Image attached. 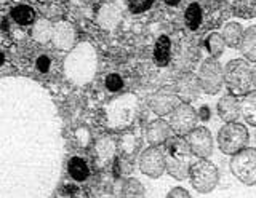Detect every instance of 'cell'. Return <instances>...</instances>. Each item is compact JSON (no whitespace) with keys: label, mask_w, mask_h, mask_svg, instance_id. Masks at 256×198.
I'll list each match as a JSON object with an SVG mask.
<instances>
[{"label":"cell","mask_w":256,"mask_h":198,"mask_svg":"<svg viewBox=\"0 0 256 198\" xmlns=\"http://www.w3.org/2000/svg\"><path fill=\"white\" fill-rule=\"evenodd\" d=\"M165 165L166 171L174 179L182 181L189 178L192 152L186 139L180 136H172L165 142Z\"/></svg>","instance_id":"1"},{"label":"cell","mask_w":256,"mask_h":198,"mask_svg":"<svg viewBox=\"0 0 256 198\" xmlns=\"http://www.w3.org/2000/svg\"><path fill=\"white\" fill-rule=\"evenodd\" d=\"M224 82L232 96H245L252 91V88H254L253 67L244 59L230 61L224 70Z\"/></svg>","instance_id":"2"},{"label":"cell","mask_w":256,"mask_h":198,"mask_svg":"<svg viewBox=\"0 0 256 198\" xmlns=\"http://www.w3.org/2000/svg\"><path fill=\"white\" fill-rule=\"evenodd\" d=\"M189 179L198 194H210L220 182V171L214 163L206 158H200L198 162L190 165Z\"/></svg>","instance_id":"3"},{"label":"cell","mask_w":256,"mask_h":198,"mask_svg":"<svg viewBox=\"0 0 256 198\" xmlns=\"http://www.w3.org/2000/svg\"><path fill=\"white\" fill-rule=\"evenodd\" d=\"M248 131L244 125L240 123H228L224 125L218 133V144L222 154L226 155H236L240 150H244L248 144Z\"/></svg>","instance_id":"4"},{"label":"cell","mask_w":256,"mask_h":198,"mask_svg":"<svg viewBox=\"0 0 256 198\" xmlns=\"http://www.w3.org/2000/svg\"><path fill=\"white\" fill-rule=\"evenodd\" d=\"M230 171L246 186H256V149H244L230 158Z\"/></svg>","instance_id":"5"},{"label":"cell","mask_w":256,"mask_h":198,"mask_svg":"<svg viewBox=\"0 0 256 198\" xmlns=\"http://www.w3.org/2000/svg\"><path fill=\"white\" fill-rule=\"evenodd\" d=\"M197 80L200 90H204L208 94H216L221 90L224 82V72L216 58H208L202 62V66L198 69Z\"/></svg>","instance_id":"6"},{"label":"cell","mask_w":256,"mask_h":198,"mask_svg":"<svg viewBox=\"0 0 256 198\" xmlns=\"http://www.w3.org/2000/svg\"><path fill=\"white\" fill-rule=\"evenodd\" d=\"M197 117L198 114L188 104V102H181V104L172 112L170 126L178 136H184V134H189L192 130H196Z\"/></svg>","instance_id":"7"},{"label":"cell","mask_w":256,"mask_h":198,"mask_svg":"<svg viewBox=\"0 0 256 198\" xmlns=\"http://www.w3.org/2000/svg\"><path fill=\"white\" fill-rule=\"evenodd\" d=\"M140 168L146 176L152 179L162 176L164 171L166 170V165H165V154L158 149V146L149 147L141 154Z\"/></svg>","instance_id":"8"},{"label":"cell","mask_w":256,"mask_h":198,"mask_svg":"<svg viewBox=\"0 0 256 198\" xmlns=\"http://www.w3.org/2000/svg\"><path fill=\"white\" fill-rule=\"evenodd\" d=\"M188 144L190 147L192 155L198 158H208L213 152V139L212 133L208 131L205 126H198V128L192 130L188 134Z\"/></svg>","instance_id":"9"},{"label":"cell","mask_w":256,"mask_h":198,"mask_svg":"<svg viewBox=\"0 0 256 198\" xmlns=\"http://www.w3.org/2000/svg\"><path fill=\"white\" fill-rule=\"evenodd\" d=\"M180 104L181 102H180L178 94H172V93H165V91H160L149 99L150 109L158 115H165V114L173 112Z\"/></svg>","instance_id":"10"},{"label":"cell","mask_w":256,"mask_h":198,"mask_svg":"<svg viewBox=\"0 0 256 198\" xmlns=\"http://www.w3.org/2000/svg\"><path fill=\"white\" fill-rule=\"evenodd\" d=\"M172 126L165 120H156L152 122L146 130V138L150 146H160L172 138Z\"/></svg>","instance_id":"11"},{"label":"cell","mask_w":256,"mask_h":198,"mask_svg":"<svg viewBox=\"0 0 256 198\" xmlns=\"http://www.w3.org/2000/svg\"><path fill=\"white\" fill-rule=\"evenodd\" d=\"M240 102L237 101V96H224L220 102H218V115L222 118L226 123H232L236 122L240 117Z\"/></svg>","instance_id":"12"},{"label":"cell","mask_w":256,"mask_h":198,"mask_svg":"<svg viewBox=\"0 0 256 198\" xmlns=\"http://www.w3.org/2000/svg\"><path fill=\"white\" fill-rule=\"evenodd\" d=\"M198 80L194 75H184L178 82V98L182 101H192L198 94Z\"/></svg>","instance_id":"13"},{"label":"cell","mask_w":256,"mask_h":198,"mask_svg":"<svg viewBox=\"0 0 256 198\" xmlns=\"http://www.w3.org/2000/svg\"><path fill=\"white\" fill-rule=\"evenodd\" d=\"M170 56H172V42L166 35H162L154 46V62L158 67H164L168 64Z\"/></svg>","instance_id":"14"},{"label":"cell","mask_w":256,"mask_h":198,"mask_svg":"<svg viewBox=\"0 0 256 198\" xmlns=\"http://www.w3.org/2000/svg\"><path fill=\"white\" fill-rule=\"evenodd\" d=\"M240 112L248 125L256 126V91H250L240 102Z\"/></svg>","instance_id":"15"},{"label":"cell","mask_w":256,"mask_h":198,"mask_svg":"<svg viewBox=\"0 0 256 198\" xmlns=\"http://www.w3.org/2000/svg\"><path fill=\"white\" fill-rule=\"evenodd\" d=\"M240 50H242L244 56L252 61L256 62V26L246 29V32L244 34L242 43H240Z\"/></svg>","instance_id":"16"},{"label":"cell","mask_w":256,"mask_h":198,"mask_svg":"<svg viewBox=\"0 0 256 198\" xmlns=\"http://www.w3.org/2000/svg\"><path fill=\"white\" fill-rule=\"evenodd\" d=\"M222 38L229 46H240L242 43V38H244V32H242V27L237 22H229V24L224 27L222 30Z\"/></svg>","instance_id":"17"},{"label":"cell","mask_w":256,"mask_h":198,"mask_svg":"<svg viewBox=\"0 0 256 198\" xmlns=\"http://www.w3.org/2000/svg\"><path fill=\"white\" fill-rule=\"evenodd\" d=\"M68 170H69V174L72 176V179H76L78 182H82L88 178V174H90V170H88V165L85 163V160L78 157H74L70 158V162L68 165Z\"/></svg>","instance_id":"18"},{"label":"cell","mask_w":256,"mask_h":198,"mask_svg":"<svg viewBox=\"0 0 256 198\" xmlns=\"http://www.w3.org/2000/svg\"><path fill=\"white\" fill-rule=\"evenodd\" d=\"M184 21H186V26L190 30H196L200 26V22H202V10H200L197 3H190L188 6L186 13H184Z\"/></svg>","instance_id":"19"},{"label":"cell","mask_w":256,"mask_h":198,"mask_svg":"<svg viewBox=\"0 0 256 198\" xmlns=\"http://www.w3.org/2000/svg\"><path fill=\"white\" fill-rule=\"evenodd\" d=\"M122 198H146V192L140 181L136 179H128L124 186Z\"/></svg>","instance_id":"20"},{"label":"cell","mask_w":256,"mask_h":198,"mask_svg":"<svg viewBox=\"0 0 256 198\" xmlns=\"http://www.w3.org/2000/svg\"><path fill=\"white\" fill-rule=\"evenodd\" d=\"M206 48H208V51H210V54H212V58H218L220 54H222V51H224V45H226V42H224V38L220 35V34H216V32H213V34H210L208 35V38H206Z\"/></svg>","instance_id":"21"},{"label":"cell","mask_w":256,"mask_h":198,"mask_svg":"<svg viewBox=\"0 0 256 198\" xmlns=\"http://www.w3.org/2000/svg\"><path fill=\"white\" fill-rule=\"evenodd\" d=\"M12 16L16 22H18V24L24 26V24H30V22L34 21V11H32L30 6L20 5L12 11Z\"/></svg>","instance_id":"22"},{"label":"cell","mask_w":256,"mask_h":198,"mask_svg":"<svg viewBox=\"0 0 256 198\" xmlns=\"http://www.w3.org/2000/svg\"><path fill=\"white\" fill-rule=\"evenodd\" d=\"M152 2H154V0H130L128 6H130V11L133 13H142L150 8Z\"/></svg>","instance_id":"23"},{"label":"cell","mask_w":256,"mask_h":198,"mask_svg":"<svg viewBox=\"0 0 256 198\" xmlns=\"http://www.w3.org/2000/svg\"><path fill=\"white\" fill-rule=\"evenodd\" d=\"M122 86H124V82H122V78H120V75H117V74L108 75V78H106V88L109 91L116 93L118 90H122Z\"/></svg>","instance_id":"24"},{"label":"cell","mask_w":256,"mask_h":198,"mask_svg":"<svg viewBox=\"0 0 256 198\" xmlns=\"http://www.w3.org/2000/svg\"><path fill=\"white\" fill-rule=\"evenodd\" d=\"M166 198H192V197L189 195V192H188L186 189H182V187H174V189L170 190V192H168Z\"/></svg>","instance_id":"25"},{"label":"cell","mask_w":256,"mask_h":198,"mask_svg":"<svg viewBox=\"0 0 256 198\" xmlns=\"http://www.w3.org/2000/svg\"><path fill=\"white\" fill-rule=\"evenodd\" d=\"M37 69L40 72H48V69H50V59L46 56H40L37 59Z\"/></svg>","instance_id":"26"},{"label":"cell","mask_w":256,"mask_h":198,"mask_svg":"<svg viewBox=\"0 0 256 198\" xmlns=\"http://www.w3.org/2000/svg\"><path fill=\"white\" fill-rule=\"evenodd\" d=\"M200 118H202L204 122H206L208 118H210V109L205 107V106H204L202 109H200Z\"/></svg>","instance_id":"27"},{"label":"cell","mask_w":256,"mask_h":198,"mask_svg":"<svg viewBox=\"0 0 256 198\" xmlns=\"http://www.w3.org/2000/svg\"><path fill=\"white\" fill-rule=\"evenodd\" d=\"M253 85H254V88H256V64L253 66Z\"/></svg>","instance_id":"28"},{"label":"cell","mask_w":256,"mask_h":198,"mask_svg":"<svg viewBox=\"0 0 256 198\" xmlns=\"http://www.w3.org/2000/svg\"><path fill=\"white\" fill-rule=\"evenodd\" d=\"M165 2H166L168 5H178V3H180V0H165Z\"/></svg>","instance_id":"29"},{"label":"cell","mask_w":256,"mask_h":198,"mask_svg":"<svg viewBox=\"0 0 256 198\" xmlns=\"http://www.w3.org/2000/svg\"><path fill=\"white\" fill-rule=\"evenodd\" d=\"M4 61H5V56H4V53H0V66L4 64Z\"/></svg>","instance_id":"30"}]
</instances>
